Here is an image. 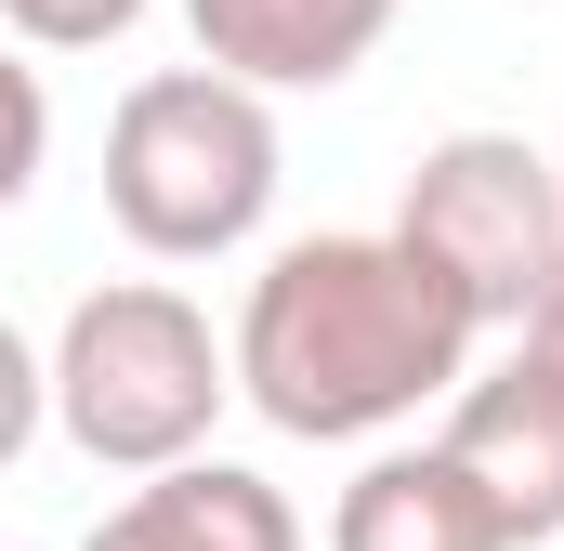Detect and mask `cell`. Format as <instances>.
Instances as JSON below:
<instances>
[{
	"instance_id": "13",
	"label": "cell",
	"mask_w": 564,
	"mask_h": 551,
	"mask_svg": "<svg viewBox=\"0 0 564 551\" xmlns=\"http://www.w3.org/2000/svg\"><path fill=\"white\" fill-rule=\"evenodd\" d=\"M552 171H564V144H552Z\"/></svg>"
},
{
	"instance_id": "12",
	"label": "cell",
	"mask_w": 564,
	"mask_h": 551,
	"mask_svg": "<svg viewBox=\"0 0 564 551\" xmlns=\"http://www.w3.org/2000/svg\"><path fill=\"white\" fill-rule=\"evenodd\" d=\"M512 342H525V355H539V368H552V381H564V276H552V289H539V315H525Z\"/></svg>"
},
{
	"instance_id": "1",
	"label": "cell",
	"mask_w": 564,
	"mask_h": 551,
	"mask_svg": "<svg viewBox=\"0 0 564 551\" xmlns=\"http://www.w3.org/2000/svg\"><path fill=\"white\" fill-rule=\"evenodd\" d=\"M473 315L433 289L394 237H289L276 263L250 276L224 355H237V395L302 433V446H368L394 420L446 408L473 381Z\"/></svg>"
},
{
	"instance_id": "10",
	"label": "cell",
	"mask_w": 564,
	"mask_h": 551,
	"mask_svg": "<svg viewBox=\"0 0 564 551\" xmlns=\"http://www.w3.org/2000/svg\"><path fill=\"white\" fill-rule=\"evenodd\" d=\"M0 26H13L26 53H106V40L144 26V0H0Z\"/></svg>"
},
{
	"instance_id": "11",
	"label": "cell",
	"mask_w": 564,
	"mask_h": 551,
	"mask_svg": "<svg viewBox=\"0 0 564 551\" xmlns=\"http://www.w3.org/2000/svg\"><path fill=\"white\" fill-rule=\"evenodd\" d=\"M40 420H53V368H40V355H26V328L0 315V473L40 446Z\"/></svg>"
},
{
	"instance_id": "6",
	"label": "cell",
	"mask_w": 564,
	"mask_h": 551,
	"mask_svg": "<svg viewBox=\"0 0 564 551\" xmlns=\"http://www.w3.org/2000/svg\"><path fill=\"white\" fill-rule=\"evenodd\" d=\"M394 13L408 0H184V26H197V66L210 79H237V93H341L381 40H394Z\"/></svg>"
},
{
	"instance_id": "8",
	"label": "cell",
	"mask_w": 564,
	"mask_h": 551,
	"mask_svg": "<svg viewBox=\"0 0 564 551\" xmlns=\"http://www.w3.org/2000/svg\"><path fill=\"white\" fill-rule=\"evenodd\" d=\"M328 551H512L499 512L459 486L446 446H381L341 499H328Z\"/></svg>"
},
{
	"instance_id": "4",
	"label": "cell",
	"mask_w": 564,
	"mask_h": 551,
	"mask_svg": "<svg viewBox=\"0 0 564 551\" xmlns=\"http://www.w3.org/2000/svg\"><path fill=\"white\" fill-rule=\"evenodd\" d=\"M381 237L473 328H525L539 289L564 276V171L525 132H446V144H421V171H408V197H394Z\"/></svg>"
},
{
	"instance_id": "9",
	"label": "cell",
	"mask_w": 564,
	"mask_h": 551,
	"mask_svg": "<svg viewBox=\"0 0 564 551\" xmlns=\"http://www.w3.org/2000/svg\"><path fill=\"white\" fill-rule=\"evenodd\" d=\"M40 158H53V93H40V66H26V53H0V224L26 210Z\"/></svg>"
},
{
	"instance_id": "7",
	"label": "cell",
	"mask_w": 564,
	"mask_h": 551,
	"mask_svg": "<svg viewBox=\"0 0 564 551\" xmlns=\"http://www.w3.org/2000/svg\"><path fill=\"white\" fill-rule=\"evenodd\" d=\"M79 551H302V512L250 460H184V473H144Z\"/></svg>"
},
{
	"instance_id": "2",
	"label": "cell",
	"mask_w": 564,
	"mask_h": 551,
	"mask_svg": "<svg viewBox=\"0 0 564 551\" xmlns=\"http://www.w3.org/2000/svg\"><path fill=\"white\" fill-rule=\"evenodd\" d=\"M40 368H53V433L93 473H184V460H210V420L237 408V355L171 276L79 289L66 342Z\"/></svg>"
},
{
	"instance_id": "3",
	"label": "cell",
	"mask_w": 564,
	"mask_h": 551,
	"mask_svg": "<svg viewBox=\"0 0 564 551\" xmlns=\"http://www.w3.org/2000/svg\"><path fill=\"white\" fill-rule=\"evenodd\" d=\"M276 106L210 79V66H158L106 119V224L144 263H224L263 237L276 210Z\"/></svg>"
},
{
	"instance_id": "5",
	"label": "cell",
	"mask_w": 564,
	"mask_h": 551,
	"mask_svg": "<svg viewBox=\"0 0 564 551\" xmlns=\"http://www.w3.org/2000/svg\"><path fill=\"white\" fill-rule=\"evenodd\" d=\"M446 460H459V486L499 512V539L512 551H564V381L512 342L486 381H459L446 395V433H433Z\"/></svg>"
}]
</instances>
